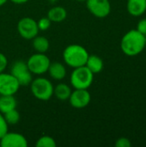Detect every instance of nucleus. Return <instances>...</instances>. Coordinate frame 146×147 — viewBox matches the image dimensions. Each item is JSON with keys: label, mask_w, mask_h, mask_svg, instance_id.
Masks as SVG:
<instances>
[{"label": "nucleus", "mask_w": 146, "mask_h": 147, "mask_svg": "<svg viewBox=\"0 0 146 147\" xmlns=\"http://www.w3.org/2000/svg\"><path fill=\"white\" fill-rule=\"evenodd\" d=\"M47 72L50 77L57 81L64 79L66 76V69L65 65L60 62H52L50 64Z\"/></svg>", "instance_id": "13"}, {"label": "nucleus", "mask_w": 146, "mask_h": 147, "mask_svg": "<svg viewBox=\"0 0 146 147\" xmlns=\"http://www.w3.org/2000/svg\"><path fill=\"white\" fill-rule=\"evenodd\" d=\"M10 73L16 78L20 86H28L33 80L32 73L29 71L27 63L22 60L13 63L10 68Z\"/></svg>", "instance_id": "6"}, {"label": "nucleus", "mask_w": 146, "mask_h": 147, "mask_svg": "<svg viewBox=\"0 0 146 147\" xmlns=\"http://www.w3.org/2000/svg\"><path fill=\"white\" fill-rule=\"evenodd\" d=\"M35 146L37 147H55L56 141L53 138L48 135H44L40 137L35 143Z\"/></svg>", "instance_id": "20"}, {"label": "nucleus", "mask_w": 146, "mask_h": 147, "mask_svg": "<svg viewBox=\"0 0 146 147\" xmlns=\"http://www.w3.org/2000/svg\"><path fill=\"white\" fill-rule=\"evenodd\" d=\"M26 63L32 74L42 75L47 72L51 61L45 53H36L31 55Z\"/></svg>", "instance_id": "5"}, {"label": "nucleus", "mask_w": 146, "mask_h": 147, "mask_svg": "<svg viewBox=\"0 0 146 147\" xmlns=\"http://www.w3.org/2000/svg\"><path fill=\"white\" fill-rule=\"evenodd\" d=\"M8 132V124L4 120L2 113H0V139Z\"/></svg>", "instance_id": "23"}, {"label": "nucleus", "mask_w": 146, "mask_h": 147, "mask_svg": "<svg viewBox=\"0 0 146 147\" xmlns=\"http://www.w3.org/2000/svg\"><path fill=\"white\" fill-rule=\"evenodd\" d=\"M70 80L74 89L88 90L93 83L94 74L85 65H83L74 68Z\"/></svg>", "instance_id": "4"}, {"label": "nucleus", "mask_w": 146, "mask_h": 147, "mask_svg": "<svg viewBox=\"0 0 146 147\" xmlns=\"http://www.w3.org/2000/svg\"><path fill=\"white\" fill-rule=\"evenodd\" d=\"M20 87L18 81L11 73H0V96H14Z\"/></svg>", "instance_id": "8"}, {"label": "nucleus", "mask_w": 146, "mask_h": 147, "mask_svg": "<svg viewBox=\"0 0 146 147\" xmlns=\"http://www.w3.org/2000/svg\"><path fill=\"white\" fill-rule=\"evenodd\" d=\"M89 55V54L86 48L78 44L69 45L63 52L65 63L73 69L85 65Z\"/></svg>", "instance_id": "2"}, {"label": "nucleus", "mask_w": 146, "mask_h": 147, "mask_svg": "<svg viewBox=\"0 0 146 147\" xmlns=\"http://www.w3.org/2000/svg\"><path fill=\"white\" fill-rule=\"evenodd\" d=\"M51 23H52V22L49 20V18H48L47 16H46V17L40 18V19L37 22L38 28H39V30L46 31V30H47V29L51 27Z\"/></svg>", "instance_id": "21"}, {"label": "nucleus", "mask_w": 146, "mask_h": 147, "mask_svg": "<svg viewBox=\"0 0 146 147\" xmlns=\"http://www.w3.org/2000/svg\"><path fill=\"white\" fill-rule=\"evenodd\" d=\"M12 3H15V4H22V3H27L28 1H29V0H10Z\"/></svg>", "instance_id": "26"}, {"label": "nucleus", "mask_w": 146, "mask_h": 147, "mask_svg": "<svg viewBox=\"0 0 146 147\" xmlns=\"http://www.w3.org/2000/svg\"><path fill=\"white\" fill-rule=\"evenodd\" d=\"M120 48L127 56L139 55L145 48V35L142 34L137 29L129 30L121 39Z\"/></svg>", "instance_id": "1"}, {"label": "nucleus", "mask_w": 146, "mask_h": 147, "mask_svg": "<svg viewBox=\"0 0 146 147\" xmlns=\"http://www.w3.org/2000/svg\"><path fill=\"white\" fill-rule=\"evenodd\" d=\"M145 47H146V35H145Z\"/></svg>", "instance_id": "29"}, {"label": "nucleus", "mask_w": 146, "mask_h": 147, "mask_svg": "<svg viewBox=\"0 0 146 147\" xmlns=\"http://www.w3.org/2000/svg\"><path fill=\"white\" fill-rule=\"evenodd\" d=\"M127 12L133 16H140L146 11V0H127Z\"/></svg>", "instance_id": "12"}, {"label": "nucleus", "mask_w": 146, "mask_h": 147, "mask_svg": "<svg viewBox=\"0 0 146 147\" xmlns=\"http://www.w3.org/2000/svg\"><path fill=\"white\" fill-rule=\"evenodd\" d=\"M17 31L19 34L25 40H33L38 35L39 28L37 22L28 16L19 20L17 23Z\"/></svg>", "instance_id": "7"}, {"label": "nucleus", "mask_w": 146, "mask_h": 147, "mask_svg": "<svg viewBox=\"0 0 146 147\" xmlns=\"http://www.w3.org/2000/svg\"><path fill=\"white\" fill-rule=\"evenodd\" d=\"M139 32H140L142 34L146 35V18L141 19L137 25V28H136Z\"/></svg>", "instance_id": "24"}, {"label": "nucleus", "mask_w": 146, "mask_h": 147, "mask_svg": "<svg viewBox=\"0 0 146 147\" xmlns=\"http://www.w3.org/2000/svg\"><path fill=\"white\" fill-rule=\"evenodd\" d=\"M88 10L97 18H105L111 12L109 0H86Z\"/></svg>", "instance_id": "9"}, {"label": "nucleus", "mask_w": 146, "mask_h": 147, "mask_svg": "<svg viewBox=\"0 0 146 147\" xmlns=\"http://www.w3.org/2000/svg\"><path fill=\"white\" fill-rule=\"evenodd\" d=\"M7 1H8V0H0V7L3 6V4H5V3H7Z\"/></svg>", "instance_id": "27"}, {"label": "nucleus", "mask_w": 146, "mask_h": 147, "mask_svg": "<svg viewBox=\"0 0 146 147\" xmlns=\"http://www.w3.org/2000/svg\"><path fill=\"white\" fill-rule=\"evenodd\" d=\"M7 65H8V59L6 56L3 53H0V73L6 69Z\"/></svg>", "instance_id": "25"}, {"label": "nucleus", "mask_w": 146, "mask_h": 147, "mask_svg": "<svg viewBox=\"0 0 146 147\" xmlns=\"http://www.w3.org/2000/svg\"><path fill=\"white\" fill-rule=\"evenodd\" d=\"M91 100L90 93L88 90H77L75 89L74 91H71V94L69 97V102L71 105L75 109H83L87 107Z\"/></svg>", "instance_id": "10"}, {"label": "nucleus", "mask_w": 146, "mask_h": 147, "mask_svg": "<svg viewBox=\"0 0 146 147\" xmlns=\"http://www.w3.org/2000/svg\"><path fill=\"white\" fill-rule=\"evenodd\" d=\"M103 61L102 59L97 56V55H95V54H92V55H89L88 59H87V61H86V64H85V66L95 75V74H97V73H100L102 69H103Z\"/></svg>", "instance_id": "14"}, {"label": "nucleus", "mask_w": 146, "mask_h": 147, "mask_svg": "<svg viewBox=\"0 0 146 147\" xmlns=\"http://www.w3.org/2000/svg\"><path fill=\"white\" fill-rule=\"evenodd\" d=\"M30 90L33 96L40 101H48L53 96V85L52 82L46 78H37L33 79Z\"/></svg>", "instance_id": "3"}, {"label": "nucleus", "mask_w": 146, "mask_h": 147, "mask_svg": "<svg viewBox=\"0 0 146 147\" xmlns=\"http://www.w3.org/2000/svg\"><path fill=\"white\" fill-rule=\"evenodd\" d=\"M16 100L14 96H0V113L3 115L16 109Z\"/></svg>", "instance_id": "17"}, {"label": "nucleus", "mask_w": 146, "mask_h": 147, "mask_svg": "<svg viewBox=\"0 0 146 147\" xmlns=\"http://www.w3.org/2000/svg\"><path fill=\"white\" fill-rule=\"evenodd\" d=\"M67 16L66 9L62 6H54L47 12V17L52 22H61Z\"/></svg>", "instance_id": "15"}, {"label": "nucleus", "mask_w": 146, "mask_h": 147, "mask_svg": "<svg viewBox=\"0 0 146 147\" xmlns=\"http://www.w3.org/2000/svg\"><path fill=\"white\" fill-rule=\"evenodd\" d=\"M1 147H27L28 140L21 134L7 132L0 139Z\"/></svg>", "instance_id": "11"}, {"label": "nucleus", "mask_w": 146, "mask_h": 147, "mask_svg": "<svg viewBox=\"0 0 146 147\" xmlns=\"http://www.w3.org/2000/svg\"><path fill=\"white\" fill-rule=\"evenodd\" d=\"M71 94V87L64 83H60L56 85L53 89V95L59 99V101H67Z\"/></svg>", "instance_id": "16"}, {"label": "nucleus", "mask_w": 146, "mask_h": 147, "mask_svg": "<svg viewBox=\"0 0 146 147\" xmlns=\"http://www.w3.org/2000/svg\"><path fill=\"white\" fill-rule=\"evenodd\" d=\"M33 47L37 53H46L47 50L49 49L50 43L47 38L45 36H35L33 39Z\"/></svg>", "instance_id": "18"}, {"label": "nucleus", "mask_w": 146, "mask_h": 147, "mask_svg": "<svg viewBox=\"0 0 146 147\" xmlns=\"http://www.w3.org/2000/svg\"><path fill=\"white\" fill-rule=\"evenodd\" d=\"M114 145L116 147H131L132 146V142L128 138L121 137L116 140Z\"/></svg>", "instance_id": "22"}, {"label": "nucleus", "mask_w": 146, "mask_h": 147, "mask_svg": "<svg viewBox=\"0 0 146 147\" xmlns=\"http://www.w3.org/2000/svg\"><path fill=\"white\" fill-rule=\"evenodd\" d=\"M4 117L5 121L8 125H15L19 122L21 115L20 113L16 110V109H14L10 111H8L7 113L3 115Z\"/></svg>", "instance_id": "19"}, {"label": "nucleus", "mask_w": 146, "mask_h": 147, "mask_svg": "<svg viewBox=\"0 0 146 147\" xmlns=\"http://www.w3.org/2000/svg\"><path fill=\"white\" fill-rule=\"evenodd\" d=\"M76 1H77V2H85L86 0H76Z\"/></svg>", "instance_id": "28"}]
</instances>
